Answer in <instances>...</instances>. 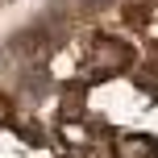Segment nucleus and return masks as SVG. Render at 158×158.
Instances as JSON below:
<instances>
[{
  "mask_svg": "<svg viewBox=\"0 0 158 158\" xmlns=\"http://www.w3.org/2000/svg\"><path fill=\"white\" fill-rule=\"evenodd\" d=\"M112 0H79V8H87V13H100V8H108Z\"/></svg>",
  "mask_w": 158,
  "mask_h": 158,
  "instance_id": "obj_6",
  "label": "nucleus"
},
{
  "mask_svg": "<svg viewBox=\"0 0 158 158\" xmlns=\"http://www.w3.org/2000/svg\"><path fill=\"white\" fill-rule=\"evenodd\" d=\"M112 154L117 158H158V146H154V137H146V133H117Z\"/></svg>",
  "mask_w": 158,
  "mask_h": 158,
  "instance_id": "obj_2",
  "label": "nucleus"
},
{
  "mask_svg": "<svg viewBox=\"0 0 158 158\" xmlns=\"http://www.w3.org/2000/svg\"><path fill=\"white\" fill-rule=\"evenodd\" d=\"M75 112H83V83H71V87H67V100H63V121H71L75 117Z\"/></svg>",
  "mask_w": 158,
  "mask_h": 158,
  "instance_id": "obj_3",
  "label": "nucleus"
},
{
  "mask_svg": "<svg viewBox=\"0 0 158 158\" xmlns=\"http://www.w3.org/2000/svg\"><path fill=\"white\" fill-rule=\"evenodd\" d=\"M8 121H13V100H8V96L0 92V129H4Z\"/></svg>",
  "mask_w": 158,
  "mask_h": 158,
  "instance_id": "obj_4",
  "label": "nucleus"
},
{
  "mask_svg": "<svg viewBox=\"0 0 158 158\" xmlns=\"http://www.w3.org/2000/svg\"><path fill=\"white\" fill-rule=\"evenodd\" d=\"M129 58H133V54H129L125 42L96 38V42H92V54H87V63H92V71H87V75H92V79H108V75H117Z\"/></svg>",
  "mask_w": 158,
  "mask_h": 158,
  "instance_id": "obj_1",
  "label": "nucleus"
},
{
  "mask_svg": "<svg viewBox=\"0 0 158 158\" xmlns=\"http://www.w3.org/2000/svg\"><path fill=\"white\" fill-rule=\"evenodd\" d=\"M21 137H25L29 146H42V142H46V133H38V125H25V129H21Z\"/></svg>",
  "mask_w": 158,
  "mask_h": 158,
  "instance_id": "obj_5",
  "label": "nucleus"
}]
</instances>
